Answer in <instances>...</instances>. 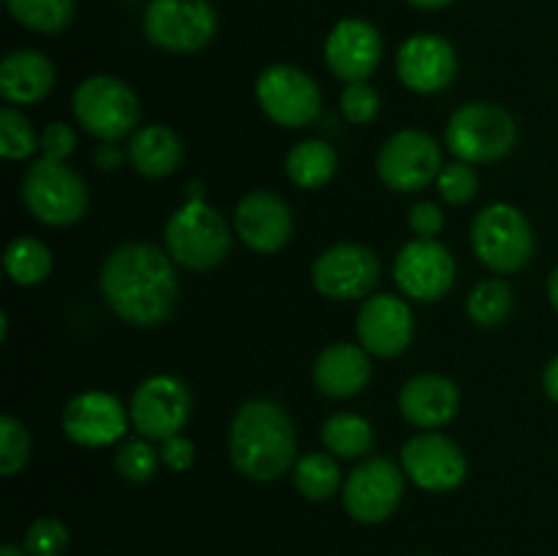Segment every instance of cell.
<instances>
[{"label":"cell","mask_w":558,"mask_h":556,"mask_svg":"<svg viewBox=\"0 0 558 556\" xmlns=\"http://www.w3.org/2000/svg\"><path fill=\"white\" fill-rule=\"evenodd\" d=\"M101 294L109 309L136 327L169 319L178 300L172 256L150 243H125L104 259Z\"/></svg>","instance_id":"obj_1"},{"label":"cell","mask_w":558,"mask_h":556,"mask_svg":"<svg viewBox=\"0 0 558 556\" xmlns=\"http://www.w3.org/2000/svg\"><path fill=\"white\" fill-rule=\"evenodd\" d=\"M298 434L294 423L276 401H245L229 428V458L243 478L272 483L294 463Z\"/></svg>","instance_id":"obj_2"},{"label":"cell","mask_w":558,"mask_h":556,"mask_svg":"<svg viewBox=\"0 0 558 556\" xmlns=\"http://www.w3.org/2000/svg\"><path fill=\"white\" fill-rule=\"evenodd\" d=\"M445 140L458 161L490 164L510 156L518 142V125L507 109L488 101H472L450 114Z\"/></svg>","instance_id":"obj_3"},{"label":"cell","mask_w":558,"mask_h":556,"mask_svg":"<svg viewBox=\"0 0 558 556\" xmlns=\"http://www.w3.org/2000/svg\"><path fill=\"white\" fill-rule=\"evenodd\" d=\"M167 254L189 270H213L232 249L227 221L207 202H185L172 213L163 229Z\"/></svg>","instance_id":"obj_4"},{"label":"cell","mask_w":558,"mask_h":556,"mask_svg":"<svg viewBox=\"0 0 558 556\" xmlns=\"http://www.w3.org/2000/svg\"><path fill=\"white\" fill-rule=\"evenodd\" d=\"M71 104L82 129L101 142L123 140L140 125V98L118 76H87L76 85Z\"/></svg>","instance_id":"obj_5"},{"label":"cell","mask_w":558,"mask_h":556,"mask_svg":"<svg viewBox=\"0 0 558 556\" xmlns=\"http://www.w3.org/2000/svg\"><path fill=\"white\" fill-rule=\"evenodd\" d=\"M472 249L494 273H518L534 256V229L518 207L488 205L472 223Z\"/></svg>","instance_id":"obj_6"},{"label":"cell","mask_w":558,"mask_h":556,"mask_svg":"<svg viewBox=\"0 0 558 556\" xmlns=\"http://www.w3.org/2000/svg\"><path fill=\"white\" fill-rule=\"evenodd\" d=\"M22 202L36 221L69 227L87 210V185L65 161L38 158L22 178Z\"/></svg>","instance_id":"obj_7"},{"label":"cell","mask_w":558,"mask_h":556,"mask_svg":"<svg viewBox=\"0 0 558 556\" xmlns=\"http://www.w3.org/2000/svg\"><path fill=\"white\" fill-rule=\"evenodd\" d=\"M145 36L163 52H199L218 31L210 0H150L145 9Z\"/></svg>","instance_id":"obj_8"},{"label":"cell","mask_w":558,"mask_h":556,"mask_svg":"<svg viewBox=\"0 0 558 556\" xmlns=\"http://www.w3.org/2000/svg\"><path fill=\"white\" fill-rule=\"evenodd\" d=\"M256 101L262 112L283 129H303L322 112L319 85L289 63H272L256 76Z\"/></svg>","instance_id":"obj_9"},{"label":"cell","mask_w":558,"mask_h":556,"mask_svg":"<svg viewBox=\"0 0 558 556\" xmlns=\"http://www.w3.org/2000/svg\"><path fill=\"white\" fill-rule=\"evenodd\" d=\"M441 150L425 131L403 129L381 145L376 158V172L387 189L398 194H412L434 183L441 172Z\"/></svg>","instance_id":"obj_10"},{"label":"cell","mask_w":558,"mask_h":556,"mask_svg":"<svg viewBox=\"0 0 558 556\" xmlns=\"http://www.w3.org/2000/svg\"><path fill=\"white\" fill-rule=\"evenodd\" d=\"M129 418L145 439L178 436L191 418V390L178 376H150L131 396Z\"/></svg>","instance_id":"obj_11"},{"label":"cell","mask_w":558,"mask_h":556,"mask_svg":"<svg viewBox=\"0 0 558 556\" xmlns=\"http://www.w3.org/2000/svg\"><path fill=\"white\" fill-rule=\"evenodd\" d=\"M403 499V474L390 458H368L343 483V510L360 523H381Z\"/></svg>","instance_id":"obj_12"},{"label":"cell","mask_w":558,"mask_h":556,"mask_svg":"<svg viewBox=\"0 0 558 556\" xmlns=\"http://www.w3.org/2000/svg\"><path fill=\"white\" fill-rule=\"evenodd\" d=\"M379 256L360 243H338L314 262L316 292L330 300H360L379 283Z\"/></svg>","instance_id":"obj_13"},{"label":"cell","mask_w":558,"mask_h":556,"mask_svg":"<svg viewBox=\"0 0 558 556\" xmlns=\"http://www.w3.org/2000/svg\"><path fill=\"white\" fill-rule=\"evenodd\" d=\"M392 273L398 289L407 298L417 303H436L456 283V259L439 240L417 238L398 251Z\"/></svg>","instance_id":"obj_14"},{"label":"cell","mask_w":558,"mask_h":556,"mask_svg":"<svg viewBox=\"0 0 558 556\" xmlns=\"http://www.w3.org/2000/svg\"><path fill=\"white\" fill-rule=\"evenodd\" d=\"M403 472L423 491H452L466 480V458L452 439L436 431L412 436L401 450Z\"/></svg>","instance_id":"obj_15"},{"label":"cell","mask_w":558,"mask_h":556,"mask_svg":"<svg viewBox=\"0 0 558 556\" xmlns=\"http://www.w3.org/2000/svg\"><path fill=\"white\" fill-rule=\"evenodd\" d=\"M398 80L414 93H439L450 87L456 80L458 58L456 49L447 38L434 36V33H417V36L407 38L398 49L396 58Z\"/></svg>","instance_id":"obj_16"},{"label":"cell","mask_w":558,"mask_h":556,"mask_svg":"<svg viewBox=\"0 0 558 556\" xmlns=\"http://www.w3.org/2000/svg\"><path fill=\"white\" fill-rule=\"evenodd\" d=\"M63 431L82 447H107L123 439L129 431V414L123 403L101 390L80 392L63 409Z\"/></svg>","instance_id":"obj_17"},{"label":"cell","mask_w":558,"mask_h":556,"mask_svg":"<svg viewBox=\"0 0 558 556\" xmlns=\"http://www.w3.org/2000/svg\"><path fill=\"white\" fill-rule=\"evenodd\" d=\"M234 229L256 254H276L292 238V210L276 191H251L238 202Z\"/></svg>","instance_id":"obj_18"},{"label":"cell","mask_w":558,"mask_h":556,"mask_svg":"<svg viewBox=\"0 0 558 556\" xmlns=\"http://www.w3.org/2000/svg\"><path fill=\"white\" fill-rule=\"evenodd\" d=\"M381 36L371 22L341 20L325 41V60L338 80L365 82L381 60Z\"/></svg>","instance_id":"obj_19"},{"label":"cell","mask_w":558,"mask_h":556,"mask_svg":"<svg viewBox=\"0 0 558 556\" xmlns=\"http://www.w3.org/2000/svg\"><path fill=\"white\" fill-rule=\"evenodd\" d=\"M357 336L365 352L376 358H396L412 343V309L392 294H374L357 314Z\"/></svg>","instance_id":"obj_20"},{"label":"cell","mask_w":558,"mask_h":556,"mask_svg":"<svg viewBox=\"0 0 558 556\" xmlns=\"http://www.w3.org/2000/svg\"><path fill=\"white\" fill-rule=\"evenodd\" d=\"M461 407V392L456 382L439 374H420L401 387L398 409L414 428H439L450 423Z\"/></svg>","instance_id":"obj_21"},{"label":"cell","mask_w":558,"mask_h":556,"mask_svg":"<svg viewBox=\"0 0 558 556\" xmlns=\"http://www.w3.org/2000/svg\"><path fill=\"white\" fill-rule=\"evenodd\" d=\"M314 382L327 398L357 396L371 382L368 352L354 343H332L316 358Z\"/></svg>","instance_id":"obj_22"},{"label":"cell","mask_w":558,"mask_h":556,"mask_svg":"<svg viewBox=\"0 0 558 556\" xmlns=\"http://www.w3.org/2000/svg\"><path fill=\"white\" fill-rule=\"evenodd\" d=\"M54 87L52 60L36 49H14L0 63V96L9 104L31 107Z\"/></svg>","instance_id":"obj_23"},{"label":"cell","mask_w":558,"mask_h":556,"mask_svg":"<svg viewBox=\"0 0 558 556\" xmlns=\"http://www.w3.org/2000/svg\"><path fill=\"white\" fill-rule=\"evenodd\" d=\"M129 161L142 178H169L183 161V142L169 125H145L131 134Z\"/></svg>","instance_id":"obj_24"},{"label":"cell","mask_w":558,"mask_h":556,"mask_svg":"<svg viewBox=\"0 0 558 556\" xmlns=\"http://www.w3.org/2000/svg\"><path fill=\"white\" fill-rule=\"evenodd\" d=\"M336 169V150L322 140L298 142L287 156V174L300 189H322V185L330 183Z\"/></svg>","instance_id":"obj_25"},{"label":"cell","mask_w":558,"mask_h":556,"mask_svg":"<svg viewBox=\"0 0 558 556\" xmlns=\"http://www.w3.org/2000/svg\"><path fill=\"white\" fill-rule=\"evenodd\" d=\"M3 267L9 278L20 287H33L41 283L52 270V251L38 238H14L3 254Z\"/></svg>","instance_id":"obj_26"},{"label":"cell","mask_w":558,"mask_h":556,"mask_svg":"<svg viewBox=\"0 0 558 556\" xmlns=\"http://www.w3.org/2000/svg\"><path fill=\"white\" fill-rule=\"evenodd\" d=\"M322 442L338 458H360L374 447V428L360 414L338 412L322 425Z\"/></svg>","instance_id":"obj_27"},{"label":"cell","mask_w":558,"mask_h":556,"mask_svg":"<svg viewBox=\"0 0 558 556\" xmlns=\"http://www.w3.org/2000/svg\"><path fill=\"white\" fill-rule=\"evenodd\" d=\"M9 14L33 33H63L71 25L76 0H5Z\"/></svg>","instance_id":"obj_28"},{"label":"cell","mask_w":558,"mask_h":556,"mask_svg":"<svg viewBox=\"0 0 558 556\" xmlns=\"http://www.w3.org/2000/svg\"><path fill=\"white\" fill-rule=\"evenodd\" d=\"M294 488L311 501H325L341 488V469L327 452H308L294 463Z\"/></svg>","instance_id":"obj_29"},{"label":"cell","mask_w":558,"mask_h":556,"mask_svg":"<svg viewBox=\"0 0 558 556\" xmlns=\"http://www.w3.org/2000/svg\"><path fill=\"white\" fill-rule=\"evenodd\" d=\"M512 287L501 278H490V281L477 283L466 300V314L474 325L480 327H496L510 316L512 311Z\"/></svg>","instance_id":"obj_30"},{"label":"cell","mask_w":558,"mask_h":556,"mask_svg":"<svg viewBox=\"0 0 558 556\" xmlns=\"http://www.w3.org/2000/svg\"><path fill=\"white\" fill-rule=\"evenodd\" d=\"M38 145H41V136H36V129L20 109H0V150H3L5 158L22 161V158L33 156Z\"/></svg>","instance_id":"obj_31"},{"label":"cell","mask_w":558,"mask_h":556,"mask_svg":"<svg viewBox=\"0 0 558 556\" xmlns=\"http://www.w3.org/2000/svg\"><path fill=\"white\" fill-rule=\"evenodd\" d=\"M31 456V436L27 428L11 414L0 418V474L11 478L20 472Z\"/></svg>","instance_id":"obj_32"},{"label":"cell","mask_w":558,"mask_h":556,"mask_svg":"<svg viewBox=\"0 0 558 556\" xmlns=\"http://www.w3.org/2000/svg\"><path fill=\"white\" fill-rule=\"evenodd\" d=\"M158 461H161L158 450H153L145 439H134L120 447L114 467H118L120 478L129 483H147L150 478H156Z\"/></svg>","instance_id":"obj_33"},{"label":"cell","mask_w":558,"mask_h":556,"mask_svg":"<svg viewBox=\"0 0 558 556\" xmlns=\"http://www.w3.org/2000/svg\"><path fill=\"white\" fill-rule=\"evenodd\" d=\"M69 548V529L58 518H38L25 534L27 556H63Z\"/></svg>","instance_id":"obj_34"},{"label":"cell","mask_w":558,"mask_h":556,"mask_svg":"<svg viewBox=\"0 0 558 556\" xmlns=\"http://www.w3.org/2000/svg\"><path fill=\"white\" fill-rule=\"evenodd\" d=\"M436 183H439L441 200L450 202V205H466V202H472L477 196L480 189L477 172L466 161H456L441 169Z\"/></svg>","instance_id":"obj_35"},{"label":"cell","mask_w":558,"mask_h":556,"mask_svg":"<svg viewBox=\"0 0 558 556\" xmlns=\"http://www.w3.org/2000/svg\"><path fill=\"white\" fill-rule=\"evenodd\" d=\"M381 98L376 93V87H371L368 82H349L341 93V112L349 123L363 125L379 114Z\"/></svg>","instance_id":"obj_36"},{"label":"cell","mask_w":558,"mask_h":556,"mask_svg":"<svg viewBox=\"0 0 558 556\" xmlns=\"http://www.w3.org/2000/svg\"><path fill=\"white\" fill-rule=\"evenodd\" d=\"M41 158H49V161H65V158L74 153L76 147V134L71 131V125L65 123H49L41 134Z\"/></svg>","instance_id":"obj_37"},{"label":"cell","mask_w":558,"mask_h":556,"mask_svg":"<svg viewBox=\"0 0 558 556\" xmlns=\"http://www.w3.org/2000/svg\"><path fill=\"white\" fill-rule=\"evenodd\" d=\"M409 229H412L417 238L436 240V234L445 229V213L436 202H417L409 210Z\"/></svg>","instance_id":"obj_38"},{"label":"cell","mask_w":558,"mask_h":556,"mask_svg":"<svg viewBox=\"0 0 558 556\" xmlns=\"http://www.w3.org/2000/svg\"><path fill=\"white\" fill-rule=\"evenodd\" d=\"M161 461L167 463L172 472H189L194 467V458H196V447L194 442L185 439V436H169V439L161 442V450H158Z\"/></svg>","instance_id":"obj_39"},{"label":"cell","mask_w":558,"mask_h":556,"mask_svg":"<svg viewBox=\"0 0 558 556\" xmlns=\"http://www.w3.org/2000/svg\"><path fill=\"white\" fill-rule=\"evenodd\" d=\"M123 158V150L114 147L112 142H104V145L96 147V153H93V161H96V167L101 169V172H114V169H120Z\"/></svg>","instance_id":"obj_40"},{"label":"cell","mask_w":558,"mask_h":556,"mask_svg":"<svg viewBox=\"0 0 558 556\" xmlns=\"http://www.w3.org/2000/svg\"><path fill=\"white\" fill-rule=\"evenodd\" d=\"M543 387H545V396H548L554 403H558V354L550 360L548 368H545Z\"/></svg>","instance_id":"obj_41"},{"label":"cell","mask_w":558,"mask_h":556,"mask_svg":"<svg viewBox=\"0 0 558 556\" xmlns=\"http://www.w3.org/2000/svg\"><path fill=\"white\" fill-rule=\"evenodd\" d=\"M407 3H412L414 9L434 11V9H445V5H450L452 0H407Z\"/></svg>","instance_id":"obj_42"},{"label":"cell","mask_w":558,"mask_h":556,"mask_svg":"<svg viewBox=\"0 0 558 556\" xmlns=\"http://www.w3.org/2000/svg\"><path fill=\"white\" fill-rule=\"evenodd\" d=\"M548 298H550V305H554L556 314H558V265H556V270L550 273V278H548Z\"/></svg>","instance_id":"obj_43"},{"label":"cell","mask_w":558,"mask_h":556,"mask_svg":"<svg viewBox=\"0 0 558 556\" xmlns=\"http://www.w3.org/2000/svg\"><path fill=\"white\" fill-rule=\"evenodd\" d=\"M0 556H27V551H22L20 545L14 543H5L3 548H0Z\"/></svg>","instance_id":"obj_44"}]
</instances>
